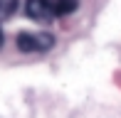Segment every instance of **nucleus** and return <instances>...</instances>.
Wrapping results in <instances>:
<instances>
[{"mask_svg":"<svg viewBox=\"0 0 121 118\" xmlns=\"http://www.w3.org/2000/svg\"><path fill=\"white\" fill-rule=\"evenodd\" d=\"M25 10L37 22H49L52 17H64V15L77 10V0H27Z\"/></svg>","mask_w":121,"mask_h":118,"instance_id":"f257e3e1","label":"nucleus"},{"mask_svg":"<svg viewBox=\"0 0 121 118\" xmlns=\"http://www.w3.org/2000/svg\"><path fill=\"white\" fill-rule=\"evenodd\" d=\"M54 44V37L47 32H20L17 35V49L35 54V52H47Z\"/></svg>","mask_w":121,"mask_h":118,"instance_id":"f03ea898","label":"nucleus"},{"mask_svg":"<svg viewBox=\"0 0 121 118\" xmlns=\"http://www.w3.org/2000/svg\"><path fill=\"white\" fill-rule=\"evenodd\" d=\"M15 10H17V0H0V22L13 17Z\"/></svg>","mask_w":121,"mask_h":118,"instance_id":"7ed1b4c3","label":"nucleus"},{"mask_svg":"<svg viewBox=\"0 0 121 118\" xmlns=\"http://www.w3.org/2000/svg\"><path fill=\"white\" fill-rule=\"evenodd\" d=\"M3 44H5V35H3V30H0V49H3Z\"/></svg>","mask_w":121,"mask_h":118,"instance_id":"20e7f679","label":"nucleus"}]
</instances>
